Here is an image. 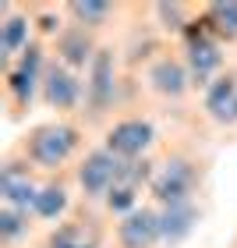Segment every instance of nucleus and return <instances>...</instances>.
Listing matches in <instances>:
<instances>
[{
  "mask_svg": "<svg viewBox=\"0 0 237 248\" xmlns=\"http://www.w3.org/2000/svg\"><path fill=\"white\" fill-rule=\"evenodd\" d=\"M39 67H43V50L29 46L21 64L7 75V89H11V96L18 99V107H29V99L36 93V85H39Z\"/></svg>",
  "mask_w": 237,
  "mask_h": 248,
  "instance_id": "8",
  "label": "nucleus"
},
{
  "mask_svg": "<svg viewBox=\"0 0 237 248\" xmlns=\"http://www.w3.org/2000/svg\"><path fill=\"white\" fill-rule=\"evenodd\" d=\"M117 238L124 248H149L152 241H160V213L152 209H134L124 217L117 227Z\"/></svg>",
  "mask_w": 237,
  "mask_h": 248,
  "instance_id": "7",
  "label": "nucleus"
},
{
  "mask_svg": "<svg viewBox=\"0 0 237 248\" xmlns=\"http://www.w3.org/2000/svg\"><path fill=\"white\" fill-rule=\"evenodd\" d=\"M195 163L191 160H170L160 174L152 177V195L163 206H177V202H191V188H195Z\"/></svg>",
  "mask_w": 237,
  "mask_h": 248,
  "instance_id": "2",
  "label": "nucleus"
},
{
  "mask_svg": "<svg viewBox=\"0 0 237 248\" xmlns=\"http://www.w3.org/2000/svg\"><path fill=\"white\" fill-rule=\"evenodd\" d=\"M25 39H29V21L25 18H7L4 25H0V50H4V57H11V53H25Z\"/></svg>",
  "mask_w": 237,
  "mask_h": 248,
  "instance_id": "16",
  "label": "nucleus"
},
{
  "mask_svg": "<svg viewBox=\"0 0 237 248\" xmlns=\"http://www.w3.org/2000/svg\"><path fill=\"white\" fill-rule=\"evenodd\" d=\"M156 15H160V21L166 29H184V11H180V4H160Z\"/></svg>",
  "mask_w": 237,
  "mask_h": 248,
  "instance_id": "22",
  "label": "nucleus"
},
{
  "mask_svg": "<svg viewBox=\"0 0 237 248\" xmlns=\"http://www.w3.org/2000/svg\"><path fill=\"white\" fill-rule=\"evenodd\" d=\"M149 82L156 85V93H163V96H180L188 89V71H184V64H177V61L166 57V61L152 64Z\"/></svg>",
  "mask_w": 237,
  "mask_h": 248,
  "instance_id": "13",
  "label": "nucleus"
},
{
  "mask_svg": "<svg viewBox=\"0 0 237 248\" xmlns=\"http://www.w3.org/2000/svg\"><path fill=\"white\" fill-rule=\"evenodd\" d=\"M152 145V124L149 121H120L106 135V149L117 160H134Z\"/></svg>",
  "mask_w": 237,
  "mask_h": 248,
  "instance_id": "4",
  "label": "nucleus"
},
{
  "mask_svg": "<svg viewBox=\"0 0 237 248\" xmlns=\"http://www.w3.org/2000/svg\"><path fill=\"white\" fill-rule=\"evenodd\" d=\"M85 93H89V103H92L96 114L114 103V53L96 50L92 67H89V85H85Z\"/></svg>",
  "mask_w": 237,
  "mask_h": 248,
  "instance_id": "5",
  "label": "nucleus"
},
{
  "mask_svg": "<svg viewBox=\"0 0 237 248\" xmlns=\"http://www.w3.org/2000/svg\"><path fill=\"white\" fill-rule=\"evenodd\" d=\"M117 174H120V160L110 149H96L85 156L82 170H78V181H82L85 195H106V191L117 188Z\"/></svg>",
  "mask_w": 237,
  "mask_h": 248,
  "instance_id": "3",
  "label": "nucleus"
},
{
  "mask_svg": "<svg viewBox=\"0 0 237 248\" xmlns=\"http://www.w3.org/2000/svg\"><path fill=\"white\" fill-rule=\"evenodd\" d=\"M195 220H198V213H195V206H191V202L163 206V213H160V238L170 241V245L184 241L188 234H191V227H195Z\"/></svg>",
  "mask_w": 237,
  "mask_h": 248,
  "instance_id": "12",
  "label": "nucleus"
},
{
  "mask_svg": "<svg viewBox=\"0 0 237 248\" xmlns=\"http://www.w3.org/2000/svg\"><path fill=\"white\" fill-rule=\"evenodd\" d=\"M149 177H152V167L149 163H120V174H117V185H124V188H138L142 181H149Z\"/></svg>",
  "mask_w": 237,
  "mask_h": 248,
  "instance_id": "20",
  "label": "nucleus"
},
{
  "mask_svg": "<svg viewBox=\"0 0 237 248\" xmlns=\"http://www.w3.org/2000/svg\"><path fill=\"white\" fill-rule=\"evenodd\" d=\"M67 11L74 15V21H78L82 29H85V25L96 29V25H103V21L110 18V11H114V7H110L106 0H74Z\"/></svg>",
  "mask_w": 237,
  "mask_h": 248,
  "instance_id": "15",
  "label": "nucleus"
},
{
  "mask_svg": "<svg viewBox=\"0 0 237 248\" xmlns=\"http://www.w3.org/2000/svg\"><path fill=\"white\" fill-rule=\"evenodd\" d=\"M50 248H92V245H82V241L74 238V231H60L57 238L50 241Z\"/></svg>",
  "mask_w": 237,
  "mask_h": 248,
  "instance_id": "23",
  "label": "nucleus"
},
{
  "mask_svg": "<svg viewBox=\"0 0 237 248\" xmlns=\"http://www.w3.org/2000/svg\"><path fill=\"white\" fill-rule=\"evenodd\" d=\"M206 110H209V117L220 121V124H237V78L234 75H227V78H220V82L209 85Z\"/></svg>",
  "mask_w": 237,
  "mask_h": 248,
  "instance_id": "10",
  "label": "nucleus"
},
{
  "mask_svg": "<svg viewBox=\"0 0 237 248\" xmlns=\"http://www.w3.org/2000/svg\"><path fill=\"white\" fill-rule=\"evenodd\" d=\"M29 231V223H25V209H4L0 213V238L4 241H15V238H21V234Z\"/></svg>",
  "mask_w": 237,
  "mask_h": 248,
  "instance_id": "19",
  "label": "nucleus"
},
{
  "mask_svg": "<svg viewBox=\"0 0 237 248\" xmlns=\"http://www.w3.org/2000/svg\"><path fill=\"white\" fill-rule=\"evenodd\" d=\"M39 213L43 220H57L60 213L67 209V191L60 188V185H53V188H43L39 195H36V206H32Z\"/></svg>",
  "mask_w": 237,
  "mask_h": 248,
  "instance_id": "18",
  "label": "nucleus"
},
{
  "mask_svg": "<svg viewBox=\"0 0 237 248\" xmlns=\"http://www.w3.org/2000/svg\"><path fill=\"white\" fill-rule=\"evenodd\" d=\"M188 64H191V75L198 78V85H206L209 75L223 64L220 46L206 36V29H202V25L198 29H188Z\"/></svg>",
  "mask_w": 237,
  "mask_h": 248,
  "instance_id": "6",
  "label": "nucleus"
},
{
  "mask_svg": "<svg viewBox=\"0 0 237 248\" xmlns=\"http://www.w3.org/2000/svg\"><path fill=\"white\" fill-rule=\"evenodd\" d=\"M43 29L53 32V29H57V18H50V15H46V18H43Z\"/></svg>",
  "mask_w": 237,
  "mask_h": 248,
  "instance_id": "24",
  "label": "nucleus"
},
{
  "mask_svg": "<svg viewBox=\"0 0 237 248\" xmlns=\"http://www.w3.org/2000/svg\"><path fill=\"white\" fill-rule=\"evenodd\" d=\"M110 209H117V213H134V188H124L117 185L114 191H110Z\"/></svg>",
  "mask_w": 237,
  "mask_h": 248,
  "instance_id": "21",
  "label": "nucleus"
},
{
  "mask_svg": "<svg viewBox=\"0 0 237 248\" xmlns=\"http://www.w3.org/2000/svg\"><path fill=\"white\" fill-rule=\"evenodd\" d=\"M78 145V131L71 124H43L29 142V156L39 167H60Z\"/></svg>",
  "mask_w": 237,
  "mask_h": 248,
  "instance_id": "1",
  "label": "nucleus"
},
{
  "mask_svg": "<svg viewBox=\"0 0 237 248\" xmlns=\"http://www.w3.org/2000/svg\"><path fill=\"white\" fill-rule=\"evenodd\" d=\"M60 57L67 67H82L89 57H96L92 53V39H89L85 29H67L60 36Z\"/></svg>",
  "mask_w": 237,
  "mask_h": 248,
  "instance_id": "14",
  "label": "nucleus"
},
{
  "mask_svg": "<svg viewBox=\"0 0 237 248\" xmlns=\"http://www.w3.org/2000/svg\"><path fill=\"white\" fill-rule=\"evenodd\" d=\"M0 191H4V199H7L11 209H29V206H36V195H39L36 185L29 181V174L21 170L18 163H7V167H4Z\"/></svg>",
  "mask_w": 237,
  "mask_h": 248,
  "instance_id": "11",
  "label": "nucleus"
},
{
  "mask_svg": "<svg viewBox=\"0 0 237 248\" xmlns=\"http://www.w3.org/2000/svg\"><path fill=\"white\" fill-rule=\"evenodd\" d=\"M206 25H212L227 39H237V0H220V4H212Z\"/></svg>",
  "mask_w": 237,
  "mask_h": 248,
  "instance_id": "17",
  "label": "nucleus"
},
{
  "mask_svg": "<svg viewBox=\"0 0 237 248\" xmlns=\"http://www.w3.org/2000/svg\"><path fill=\"white\" fill-rule=\"evenodd\" d=\"M43 93H46V103L57 107V110H71L78 103V96H82V82L67 71V67L53 64L46 71V82H43Z\"/></svg>",
  "mask_w": 237,
  "mask_h": 248,
  "instance_id": "9",
  "label": "nucleus"
}]
</instances>
